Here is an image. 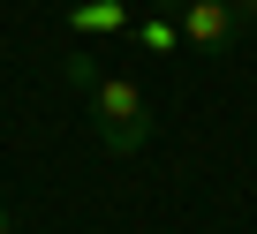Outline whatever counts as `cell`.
<instances>
[{
  "label": "cell",
  "mask_w": 257,
  "mask_h": 234,
  "mask_svg": "<svg viewBox=\"0 0 257 234\" xmlns=\"http://www.w3.org/2000/svg\"><path fill=\"white\" fill-rule=\"evenodd\" d=\"M83 98H91V129H98V144L113 159H128V151L152 144V106H144V91L128 83V76H98Z\"/></svg>",
  "instance_id": "6da1fadb"
},
{
  "label": "cell",
  "mask_w": 257,
  "mask_h": 234,
  "mask_svg": "<svg viewBox=\"0 0 257 234\" xmlns=\"http://www.w3.org/2000/svg\"><path fill=\"white\" fill-rule=\"evenodd\" d=\"M249 31H257V0H249Z\"/></svg>",
  "instance_id": "52a82bcc"
},
{
  "label": "cell",
  "mask_w": 257,
  "mask_h": 234,
  "mask_svg": "<svg viewBox=\"0 0 257 234\" xmlns=\"http://www.w3.org/2000/svg\"><path fill=\"white\" fill-rule=\"evenodd\" d=\"M61 76H68V83H76V91H91V83H98V76H106V68H98V61H91V53H68V61H61Z\"/></svg>",
  "instance_id": "5b68a950"
},
{
  "label": "cell",
  "mask_w": 257,
  "mask_h": 234,
  "mask_svg": "<svg viewBox=\"0 0 257 234\" xmlns=\"http://www.w3.org/2000/svg\"><path fill=\"white\" fill-rule=\"evenodd\" d=\"M128 31V0H76L68 8V38H113Z\"/></svg>",
  "instance_id": "3957f363"
},
{
  "label": "cell",
  "mask_w": 257,
  "mask_h": 234,
  "mask_svg": "<svg viewBox=\"0 0 257 234\" xmlns=\"http://www.w3.org/2000/svg\"><path fill=\"white\" fill-rule=\"evenodd\" d=\"M128 31H137V46H144V53H174V46H182V31H174V16H159V8H152L144 23H128Z\"/></svg>",
  "instance_id": "277c9868"
},
{
  "label": "cell",
  "mask_w": 257,
  "mask_h": 234,
  "mask_svg": "<svg viewBox=\"0 0 257 234\" xmlns=\"http://www.w3.org/2000/svg\"><path fill=\"white\" fill-rule=\"evenodd\" d=\"M159 16H174V31H182V46H197V53H227L234 38H242V0H152Z\"/></svg>",
  "instance_id": "7a4b0ae2"
},
{
  "label": "cell",
  "mask_w": 257,
  "mask_h": 234,
  "mask_svg": "<svg viewBox=\"0 0 257 234\" xmlns=\"http://www.w3.org/2000/svg\"><path fill=\"white\" fill-rule=\"evenodd\" d=\"M0 234H8V204H0Z\"/></svg>",
  "instance_id": "8992f818"
},
{
  "label": "cell",
  "mask_w": 257,
  "mask_h": 234,
  "mask_svg": "<svg viewBox=\"0 0 257 234\" xmlns=\"http://www.w3.org/2000/svg\"><path fill=\"white\" fill-rule=\"evenodd\" d=\"M242 8H249V0H242Z\"/></svg>",
  "instance_id": "ba28073f"
}]
</instances>
